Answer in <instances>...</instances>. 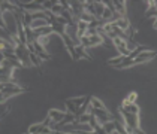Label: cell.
<instances>
[{
  "label": "cell",
  "mask_w": 157,
  "mask_h": 134,
  "mask_svg": "<svg viewBox=\"0 0 157 134\" xmlns=\"http://www.w3.org/2000/svg\"><path fill=\"white\" fill-rule=\"evenodd\" d=\"M118 113H120L121 118H123V122H124L126 125H129L130 128H133L135 131L141 128V115L127 113V112H124V110L121 109L120 106H118Z\"/></svg>",
  "instance_id": "cell-1"
},
{
  "label": "cell",
  "mask_w": 157,
  "mask_h": 134,
  "mask_svg": "<svg viewBox=\"0 0 157 134\" xmlns=\"http://www.w3.org/2000/svg\"><path fill=\"white\" fill-rule=\"evenodd\" d=\"M15 54H17L18 60H20L21 66H23L24 69H32V67H33V64H32V61H30V52H29V49H27L25 45H18V46L15 48Z\"/></svg>",
  "instance_id": "cell-2"
},
{
  "label": "cell",
  "mask_w": 157,
  "mask_h": 134,
  "mask_svg": "<svg viewBox=\"0 0 157 134\" xmlns=\"http://www.w3.org/2000/svg\"><path fill=\"white\" fill-rule=\"evenodd\" d=\"M47 115H48L49 118L52 119V121L56 122V125L57 124H60V122L64 121V118H66V115H67V112L64 109H57V107H51V109L47 112Z\"/></svg>",
  "instance_id": "cell-3"
},
{
  "label": "cell",
  "mask_w": 157,
  "mask_h": 134,
  "mask_svg": "<svg viewBox=\"0 0 157 134\" xmlns=\"http://www.w3.org/2000/svg\"><path fill=\"white\" fill-rule=\"evenodd\" d=\"M120 107L127 113H133V115H141V106L138 103H129L126 100H123L120 103Z\"/></svg>",
  "instance_id": "cell-4"
},
{
  "label": "cell",
  "mask_w": 157,
  "mask_h": 134,
  "mask_svg": "<svg viewBox=\"0 0 157 134\" xmlns=\"http://www.w3.org/2000/svg\"><path fill=\"white\" fill-rule=\"evenodd\" d=\"M90 106L93 107V109H102V110H106V104H105V101L102 100L100 97H97V96H93V97H90Z\"/></svg>",
  "instance_id": "cell-5"
},
{
  "label": "cell",
  "mask_w": 157,
  "mask_h": 134,
  "mask_svg": "<svg viewBox=\"0 0 157 134\" xmlns=\"http://www.w3.org/2000/svg\"><path fill=\"white\" fill-rule=\"evenodd\" d=\"M44 128H45V125L42 124V122H32L30 125H29V128H27V131L30 134H42L44 131Z\"/></svg>",
  "instance_id": "cell-6"
},
{
  "label": "cell",
  "mask_w": 157,
  "mask_h": 134,
  "mask_svg": "<svg viewBox=\"0 0 157 134\" xmlns=\"http://www.w3.org/2000/svg\"><path fill=\"white\" fill-rule=\"evenodd\" d=\"M51 25V21L49 20H33V23H32V28L33 30H40V28H44V27H49Z\"/></svg>",
  "instance_id": "cell-7"
},
{
  "label": "cell",
  "mask_w": 157,
  "mask_h": 134,
  "mask_svg": "<svg viewBox=\"0 0 157 134\" xmlns=\"http://www.w3.org/2000/svg\"><path fill=\"white\" fill-rule=\"evenodd\" d=\"M103 130H105V133H106V134L115 133V131H117V122H115V121L106 122V124L103 125Z\"/></svg>",
  "instance_id": "cell-8"
},
{
  "label": "cell",
  "mask_w": 157,
  "mask_h": 134,
  "mask_svg": "<svg viewBox=\"0 0 157 134\" xmlns=\"http://www.w3.org/2000/svg\"><path fill=\"white\" fill-rule=\"evenodd\" d=\"M79 20H82L84 23H87V24H91V23H94L96 21V16L94 15H91L90 12H87V11H84V13L81 15V18Z\"/></svg>",
  "instance_id": "cell-9"
},
{
  "label": "cell",
  "mask_w": 157,
  "mask_h": 134,
  "mask_svg": "<svg viewBox=\"0 0 157 134\" xmlns=\"http://www.w3.org/2000/svg\"><path fill=\"white\" fill-rule=\"evenodd\" d=\"M138 98H139V94L136 92V91H132V92H129L127 96H126V101H129V103H138Z\"/></svg>",
  "instance_id": "cell-10"
},
{
  "label": "cell",
  "mask_w": 157,
  "mask_h": 134,
  "mask_svg": "<svg viewBox=\"0 0 157 134\" xmlns=\"http://www.w3.org/2000/svg\"><path fill=\"white\" fill-rule=\"evenodd\" d=\"M151 27H153V30H157V16L154 20H151Z\"/></svg>",
  "instance_id": "cell-11"
}]
</instances>
